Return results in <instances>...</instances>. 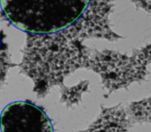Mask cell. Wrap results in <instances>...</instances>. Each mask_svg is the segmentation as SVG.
<instances>
[{"label":"cell","mask_w":151,"mask_h":132,"mask_svg":"<svg viewBox=\"0 0 151 132\" xmlns=\"http://www.w3.org/2000/svg\"><path fill=\"white\" fill-rule=\"evenodd\" d=\"M1 35H0V49H1Z\"/></svg>","instance_id":"5"},{"label":"cell","mask_w":151,"mask_h":132,"mask_svg":"<svg viewBox=\"0 0 151 132\" xmlns=\"http://www.w3.org/2000/svg\"><path fill=\"white\" fill-rule=\"evenodd\" d=\"M0 129L5 132H44L52 131L46 114L33 104L17 102L8 105L0 116Z\"/></svg>","instance_id":"2"},{"label":"cell","mask_w":151,"mask_h":132,"mask_svg":"<svg viewBox=\"0 0 151 132\" xmlns=\"http://www.w3.org/2000/svg\"><path fill=\"white\" fill-rule=\"evenodd\" d=\"M77 1H0L5 18L25 33L34 35L58 33L76 21L80 9Z\"/></svg>","instance_id":"1"},{"label":"cell","mask_w":151,"mask_h":132,"mask_svg":"<svg viewBox=\"0 0 151 132\" xmlns=\"http://www.w3.org/2000/svg\"><path fill=\"white\" fill-rule=\"evenodd\" d=\"M130 115L134 120L143 122L151 120L150 99L133 103L129 110Z\"/></svg>","instance_id":"4"},{"label":"cell","mask_w":151,"mask_h":132,"mask_svg":"<svg viewBox=\"0 0 151 132\" xmlns=\"http://www.w3.org/2000/svg\"><path fill=\"white\" fill-rule=\"evenodd\" d=\"M129 124V122L125 119V114L121 109H106L102 112L91 130L96 131H124Z\"/></svg>","instance_id":"3"}]
</instances>
